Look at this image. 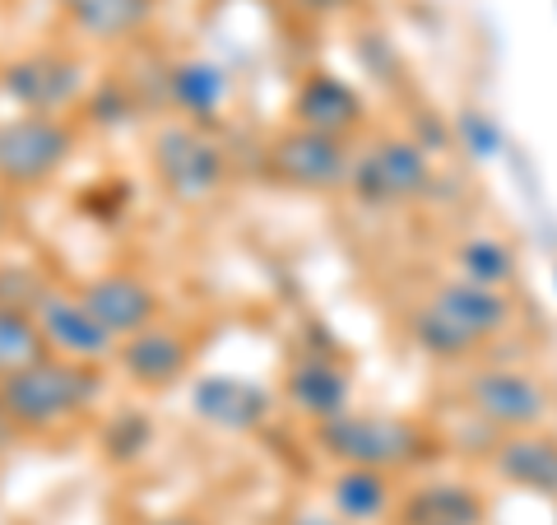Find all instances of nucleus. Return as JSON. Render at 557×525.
<instances>
[{
  "label": "nucleus",
  "instance_id": "nucleus-1",
  "mask_svg": "<svg viewBox=\"0 0 557 525\" xmlns=\"http://www.w3.org/2000/svg\"><path fill=\"white\" fill-rule=\"evenodd\" d=\"M102 395V363H75L47 354L42 363L0 381V405L20 437H38L89 414Z\"/></svg>",
  "mask_w": 557,
  "mask_h": 525
},
{
  "label": "nucleus",
  "instance_id": "nucleus-2",
  "mask_svg": "<svg viewBox=\"0 0 557 525\" xmlns=\"http://www.w3.org/2000/svg\"><path fill=\"white\" fill-rule=\"evenodd\" d=\"M511 303L502 289H483L469 279H446V284L413 312V344L442 363H460L483 349L497 330H507Z\"/></svg>",
  "mask_w": 557,
  "mask_h": 525
},
{
  "label": "nucleus",
  "instance_id": "nucleus-3",
  "mask_svg": "<svg viewBox=\"0 0 557 525\" xmlns=\"http://www.w3.org/2000/svg\"><path fill=\"white\" fill-rule=\"evenodd\" d=\"M317 442L325 456H335L339 465H362L381 469V475H399L432 456V437L423 424L399 414H358L344 410L335 418L317 424Z\"/></svg>",
  "mask_w": 557,
  "mask_h": 525
},
{
  "label": "nucleus",
  "instance_id": "nucleus-4",
  "mask_svg": "<svg viewBox=\"0 0 557 525\" xmlns=\"http://www.w3.org/2000/svg\"><path fill=\"white\" fill-rule=\"evenodd\" d=\"M79 149V126L70 117H10L0 121V191H38L61 178Z\"/></svg>",
  "mask_w": 557,
  "mask_h": 525
},
{
  "label": "nucleus",
  "instance_id": "nucleus-5",
  "mask_svg": "<svg viewBox=\"0 0 557 525\" xmlns=\"http://www.w3.org/2000/svg\"><path fill=\"white\" fill-rule=\"evenodd\" d=\"M149 163L163 196L177 205H205L228 178V159H223L219 139L205 135V126H196V121H163L149 139Z\"/></svg>",
  "mask_w": 557,
  "mask_h": 525
},
{
  "label": "nucleus",
  "instance_id": "nucleus-6",
  "mask_svg": "<svg viewBox=\"0 0 557 525\" xmlns=\"http://www.w3.org/2000/svg\"><path fill=\"white\" fill-rule=\"evenodd\" d=\"M0 94L20 112L33 117H65L89 98V65L79 51L65 47H38L24 57L0 61Z\"/></svg>",
  "mask_w": 557,
  "mask_h": 525
},
{
  "label": "nucleus",
  "instance_id": "nucleus-7",
  "mask_svg": "<svg viewBox=\"0 0 557 525\" xmlns=\"http://www.w3.org/2000/svg\"><path fill=\"white\" fill-rule=\"evenodd\" d=\"M348 191H354L358 205H372V209H399V205L423 200L432 191L428 149L418 145V139H405V135L376 139V145L354 154Z\"/></svg>",
  "mask_w": 557,
  "mask_h": 525
},
{
  "label": "nucleus",
  "instance_id": "nucleus-8",
  "mask_svg": "<svg viewBox=\"0 0 557 525\" xmlns=\"http://www.w3.org/2000/svg\"><path fill=\"white\" fill-rule=\"evenodd\" d=\"M348 168H354V154H348L344 139L307 131V126L278 131L270 139V149H265L270 182L293 186V191H335V186H348Z\"/></svg>",
  "mask_w": 557,
  "mask_h": 525
},
{
  "label": "nucleus",
  "instance_id": "nucleus-9",
  "mask_svg": "<svg viewBox=\"0 0 557 525\" xmlns=\"http://www.w3.org/2000/svg\"><path fill=\"white\" fill-rule=\"evenodd\" d=\"M465 400L487 428H497L502 437L511 432H534L548 418V387L534 373L520 367H483L465 381Z\"/></svg>",
  "mask_w": 557,
  "mask_h": 525
},
{
  "label": "nucleus",
  "instance_id": "nucleus-10",
  "mask_svg": "<svg viewBox=\"0 0 557 525\" xmlns=\"http://www.w3.org/2000/svg\"><path fill=\"white\" fill-rule=\"evenodd\" d=\"M33 321H38L47 349L57 358H75V363H108L116 358V335L102 326L89 307H84L79 293L51 289L38 307H33Z\"/></svg>",
  "mask_w": 557,
  "mask_h": 525
},
{
  "label": "nucleus",
  "instance_id": "nucleus-11",
  "mask_svg": "<svg viewBox=\"0 0 557 525\" xmlns=\"http://www.w3.org/2000/svg\"><path fill=\"white\" fill-rule=\"evenodd\" d=\"M75 293L84 297V307H89L116 340H131V335H139V330L159 326V312H163L159 289L135 270H102L94 279H84Z\"/></svg>",
  "mask_w": 557,
  "mask_h": 525
},
{
  "label": "nucleus",
  "instance_id": "nucleus-12",
  "mask_svg": "<svg viewBox=\"0 0 557 525\" xmlns=\"http://www.w3.org/2000/svg\"><path fill=\"white\" fill-rule=\"evenodd\" d=\"M116 367L139 391H172L196 367V344L177 326H149L116 344Z\"/></svg>",
  "mask_w": 557,
  "mask_h": 525
},
{
  "label": "nucleus",
  "instance_id": "nucleus-13",
  "mask_svg": "<svg viewBox=\"0 0 557 525\" xmlns=\"http://www.w3.org/2000/svg\"><path fill=\"white\" fill-rule=\"evenodd\" d=\"M190 410L200 424L219 432H256L270 424L274 395L251 377L237 373H205L190 381Z\"/></svg>",
  "mask_w": 557,
  "mask_h": 525
},
{
  "label": "nucleus",
  "instance_id": "nucleus-14",
  "mask_svg": "<svg viewBox=\"0 0 557 525\" xmlns=\"http://www.w3.org/2000/svg\"><path fill=\"white\" fill-rule=\"evenodd\" d=\"M362 117H368L362 94L348 80L330 75V70H311V75L298 80V89H293V126L348 139L362 126Z\"/></svg>",
  "mask_w": 557,
  "mask_h": 525
},
{
  "label": "nucleus",
  "instance_id": "nucleus-15",
  "mask_svg": "<svg viewBox=\"0 0 557 525\" xmlns=\"http://www.w3.org/2000/svg\"><path fill=\"white\" fill-rule=\"evenodd\" d=\"M284 395H288L293 410L311 418V424H325V418L348 410V377H344L339 363H330L321 354H307V358H298L288 367Z\"/></svg>",
  "mask_w": 557,
  "mask_h": 525
},
{
  "label": "nucleus",
  "instance_id": "nucleus-16",
  "mask_svg": "<svg viewBox=\"0 0 557 525\" xmlns=\"http://www.w3.org/2000/svg\"><path fill=\"white\" fill-rule=\"evenodd\" d=\"M163 89L172 98V108H177L186 121H196V126H205V121H214L223 98H228V75L205 61V57H186V61H172L168 75H163Z\"/></svg>",
  "mask_w": 557,
  "mask_h": 525
},
{
  "label": "nucleus",
  "instance_id": "nucleus-17",
  "mask_svg": "<svg viewBox=\"0 0 557 525\" xmlns=\"http://www.w3.org/2000/svg\"><path fill=\"white\" fill-rule=\"evenodd\" d=\"M493 469L516 488H530V493H557V442L544 432H511L502 437Z\"/></svg>",
  "mask_w": 557,
  "mask_h": 525
},
{
  "label": "nucleus",
  "instance_id": "nucleus-18",
  "mask_svg": "<svg viewBox=\"0 0 557 525\" xmlns=\"http://www.w3.org/2000/svg\"><path fill=\"white\" fill-rule=\"evenodd\" d=\"M57 5L94 42H131L153 20V0H57Z\"/></svg>",
  "mask_w": 557,
  "mask_h": 525
},
{
  "label": "nucleus",
  "instance_id": "nucleus-19",
  "mask_svg": "<svg viewBox=\"0 0 557 525\" xmlns=\"http://www.w3.org/2000/svg\"><path fill=\"white\" fill-rule=\"evenodd\" d=\"M487 502L469 484H423L399 502V525H483Z\"/></svg>",
  "mask_w": 557,
  "mask_h": 525
},
{
  "label": "nucleus",
  "instance_id": "nucleus-20",
  "mask_svg": "<svg viewBox=\"0 0 557 525\" xmlns=\"http://www.w3.org/2000/svg\"><path fill=\"white\" fill-rule=\"evenodd\" d=\"M330 502H335V516L348 525L381 521L391 506V475L362 469V465H339L335 484H330Z\"/></svg>",
  "mask_w": 557,
  "mask_h": 525
},
{
  "label": "nucleus",
  "instance_id": "nucleus-21",
  "mask_svg": "<svg viewBox=\"0 0 557 525\" xmlns=\"http://www.w3.org/2000/svg\"><path fill=\"white\" fill-rule=\"evenodd\" d=\"M51 354L33 312H20V307H0V381H10L14 373L24 367L42 363Z\"/></svg>",
  "mask_w": 557,
  "mask_h": 525
},
{
  "label": "nucleus",
  "instance_id": "nucleus-22",
  "mask_svg": "<svg viewBox=\"0 0 557 525\" xmlns=\"http://www.w3.org/2000/svg\"><path fill=\"white\" fill-rule=\"evenodd\" d=\"M456 266H460V279H469V284L507 293L516 279V252L497 237H469L456 247Z\"/></svg>",
  "mask_w": 557,
  "mask_h": 525
},
{
  "label": "nucleus",
  "instance_id": "nucleus-23",
  "mask_svg": "<svg viewBox=\"0 0 557 525\" xmlns=\"http://www.w3.org/2000/svg\"><path fill=\"white\" fill-rule=\"evenodd\" d=\"M98 447H102V461L108 465H135L153 447V418L145 410L112 414L108 424H102V432H98Z\"/></svg>",
  "mask_w": 557,
  "mask_h": 525
},
{
  "label": "nucleus",
  "instance_id": "nucleus-24",
  "mask_svg": "<svg viewBox=\"0 0 557 525\" xmlns=\"http://www.w3.org/2000/svg\"><path fill=\"white\" fill-rule=\"evenodd\" d=\"M51 289L57 284L38 266H28V260H0V307L33 312Z\"/></svg>",
  "mask_w": 557,
  "mask_h": 525
},
{
  "label": "nucleus",
  "instance_id": "nucleus-25",
  "mask_svg": "<svg viewBox=\"0 0 557 525\" xmlns=\"http://www.w3.org/2000/svg\"><path fill=\"white\" fill-rule=\"evenodd\" d=\"M84 112H89V121L94 126H126V121H135V94H131V84L126 80H116V75H108V80H98L94 89H89V98H84Z\"/></svg>",
  "mask_w": 557,
  "mask_h": 525
},
{
  "label": "nucleus",
  "instance_id": "nucleus-26",
  "mask_svg": "<svg viewBox=\"0 0 557 525\" xmlns=\"http://www.w3.org/2000/svg\"><path fill=\"white\" fill-rule=\"evenodd\" d=\"M456 131L465 139V149L474 154V159H493V154L502 149V131H497V121L493 117H483V112H465L456 121Z\"/></svg>",
  "mask_w": 557,
  "mask_h": 525
},
{
  "label": "nucleus",
  "instance_id": "nucleus-27",
  "mask_svg": "<svg viewBox=\"0 0 557 525\" xmlns=\"http://www.w3.org/2000/svg\"><path fill=\"white\" fill-rule=\"evenodd\" d=\"M288 525H348V521L325 516V512H298V516H288Z\"/></svg>",
  "mask_w": 557,
  "mask_h": 525
},
{
  "label": "nucleus",
  "instance_id": "nucleus-28",
  "mask_svg": "<svg viewBox=\"0 0 557 525\" xmlns=\"http://www.w3.org/2000/svg\"><path fill=\"white\" fill-rule=\"evenodd\" d=\"M14 437H20V432H14V424H10L5 405H0V456H5V451H10V442H14Z\"/></svg>",
  "mask_w": 557,
  "mask_h": 525
},
{
  "label": "nucleus",
  "instance_id": "nucleus-29",
  "mask_svg": "<svg viewBox=\"0 0 557 525\" xmlns=\"http://www.w3.org/2000/svg\"><path fill=\"white\" fill-rule=\"evenodd\" d=\"M298 10H311V14H321V10H339L344 0H293Z\"/></svg>",
  "mask_w": 557,
  "mask_h": 525
},
{
  "label": "nucleus",
  "instance_id": "nucleus-30",
  "mask_svg": "<svg viewBox=\"0 0 557 525\" xmlns=\"http://www.w3.org/2000/svg\"><path fill=\"white\" fill-rule=\"evenodd\" d=\"M149 525H209L200 516H159V521H149Z\"/></svg>",
  "mask_w": 557,
  "mask_h": 525
},
{
  "label": "nucleus",
  "instance_id": "nucleus-31",
  "mask_svg": "<svg viewBox=\"0 0 557 525\" xmlns=\"http://www.w3.org/2000/svg\"><path fill=\"white\" fill-rule=\"evenodd\" d=\"M10 229V200H5V191H0V237H5Z\"/></svg>",
  "mask_w": 557,
  "mask_h": 525
}]
</instances>
